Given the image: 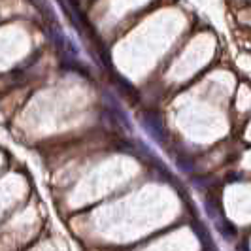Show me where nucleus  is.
<instances>
[{"label":"nucleus","mask_w":251,"mask_h":251,"mask_svg":"<svg viewBox=\"0 0 251 251\" xmlns=\"http://www.w3.org/2000/svg\"><path fill=\"white\" fill-rule=\"evenodd\" d=\"M176 164L179 166V170H183V172H193V163H191V159H185V157H177Z\"/></svg>","instance_id":"7ed1b4c3"},{"label":"nucleus","mask_w":251,"mask_h":251,"mask_svg":"<svg viewBox=\"0 0 251 251\" xmlns=\"http://www.w3.org/2000/svg\"><path fill=\"white\" fill-rule=\"evenodd\" d=\"M215 225L219 226V230H221V234H223L225 238H232V236H236V228H234V225H232L230 221H226V219H219V221H215Z\"/></svg>","instance_id":"f03ea898"},{"label":"nucleus","mask_w":251,"mask_h":251,"mask_svg":"<svg viewBox=\"0 0 251 251\" xmlns=\"http://www.w3.org/2000/svg\"><path fill=\"white\" fill-rule=\"evenodd\" d=\"M142 125H144V128L148 130V134L157 144H164L166 142V132H164L163 121L157 117V113H151V112L144 113L142 115Z\"/></svg>","instance_id":"f257e3e1"}]
</instances>
